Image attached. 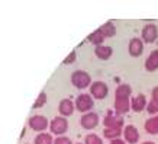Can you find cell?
I'll list each match as a JSON object with an SVG mask.
<instances>
[{
  "mask_svg": "<svg viewBox=\"0 0 158 144\" xmlns=\"http://www.w3.org/2000/svg\"><path fill=\"white\" fill-rule=\"evenodd\" d=\"M80 124L84 130H94L99 124V115L96 112H87L83 114V116L80 118Z\"/></svg>",
  "mask_w": 158,
  "mask_h": 144,
  "instance_id": "obj_7",
  "label": "cell"
},
{
  "mask_svg": "<svg viewBox=\"0 0 158 144\" xmlns=\"http://www.w3.org/2000/svg\"><path fill=\"white\" fill-rule=\"evenodd\" d=\"M115 111L118 115H125L131 111V99L129 98H115Z\"/></svg>",
  "mask_w": 158,
  "mask_h": 144,
  "instance_id": "obj_11",
  "label": "cell"
},
{
  "mask_svg": "<svg viewBox=\"0 0 158 144\" xmlns=\"http://www.w3.org/2000/svg\"><path fill=\"white\" fill-rule=\"evenodd\" d=\"M113 54V50L112 47H107V45H99V47L94 48V55H96L99 60H109Z\"/></svg>",
  "mask_w": 158,
  "mask_h": 144,
  "instance_id": "obj_15",
  "label": "cell"
},
{
  "mask_svg": "<svg viewBox=\"0 0 158 144\" xmlns=\"http://www.w3.org/2000/svg\"><path fill=\"white\" fill-rule=\"evenodd\" d=\"M94 106V99L90 93H80L76 98V109L81 114H87L90 112Z\"/></svg>",
  "mask_w": 158,
  "mask_h": 144,
  "instance_id": "obj_2",
  "label": "cell"
},
{
  "mask_svg": "<svg viewBox=\"0 0 158 144\" xmlns=\"http://www.w3.org/2000/svg\"><path fill=\"white\" fill-rule=\"evenodd\" d=\"M74 108H76V103L71 101V99H62L58 105V112L61 116H70L74 114Z\"/></svg>",
  "mask_w": 158,
  "mask_h": 144,
  "instance_id": "obj_13",
  "label": "cell"
},
{
  "mask_svg": "<svg viewBox=\"0 0 158 144\" xmlns=\"http://www.w3.org/2000/svg\"><path fill=\"white\" fill-rule=\"evenodd\" d=\"M28 125H29V128H32L34 131L45 133V130L49 127V121L44 115H34V116L29 118Z\"/></svg>",
  "mask_w": 158,
  "mask_h": 144,
  "instance_id": "obj_6",
  "label": "cell"
},
{
  "mask_svg": "<svg viewBox=\"0 0 158 144\" xmlns=\"http://www.w3.org/2000/svg\"><path fill=\"white\" fill-rule=\"evenodd\" d=\"M142 144H155V143H154V141H144Z\"/></svg>",
  "mask_w": 158,
  "mask_h": 144,
  "instance_id": "obj_30",
  "label": "cell"
},
{
  "mask_svg": "<svg viewBox=\"0 0 158 144\" xmlns=\"http://www.w3.org/2000/svg\"><path fill=\"white\" fill-rule=\"evenodd\" d=\"M144 128H145V131H147L148 134L157 135L158 134V115L151 116V118H148V120L145 121Z\"/></svg>",
  "mask_w": 158,
  "mask_h": 144,
  "instance_id": "obj_16",
  "label": "cell"
},
{
  "mask_svg": "<svg viewBox=\"0 0 158 144\" xmlns=\"http://www.w3.org/2000/svg\"><path fill=\"white\" fill-rule=\"evenodd\" d=\"M71 83L77 89H86L91 86V76L84 70H76L71 74Z\"/></svg>",
  "mask_w": 158,
  "mask_h": 144,
  "instance_id": "obj_1",
  "label": "cell"
},
{
  "mask_svg": "<svg viewBox=\"0 0 158 144\" xmlns=\"http://www.w3.org/2000/svg\"><path fill=\"white\" fill-rule=\"evenodd\" d=\"M99 31L102 32V35L105 37V38H112V37H115L116 35V26L113 22H105V24L102 25Z\"/></svg>",
  "mask_w": 158,
  "mask_h": 144,
  "instance_id": "obj_17",
  "label": "cell"
},
{
  "mask_svg": "<svg viewBox=\"0 0 158 144\" xmlns=\"http://www.w3.org/2000/svg\"><path fill=\"white\" fill-rule=\"evenodd\" d=\"M147 112H148L149 115H152V116H155V115H158V105L155 103V102H148V105H147Z\"/></svg>",
  "mask_w": 158,
  "mask_h": 144,
  "instance_id": "obj_24",
  "label": "cell"
},
{
  "mask_svg": "<svg viewBox=\"0 0 158 144\" xmlns=\"http://www.w3.org/2000/svg\"><path fill=\"white\" fill-rule=\"evenodd\" d=\"M49 130H51V134L52 135H64L68 130V121L65 116L58 115L55 118H52V121H49Z\"/></svg>",
  "mask_w": 158,
  "mask_h": 144,
  "instance_id": "obj_3",
  "label": "cell"
},
{
  "mask_svg": "<svg viewBox=\"0 0 158 144\" xmlns=\"http://www.w3.org/2000/svg\"><path fill=\"white\" fill-rule=\"evenodd\" d=\"M125 121L122 118V115H118V114H107L103 120V125L105 128H123Z\"/></svg>",
  "mask_w": 158,
  "mask_h": 144,
  "instance_id": "obj_8",
  "label": "cell"
},
{
  "mask_svg": "<svg viewBox=\"0 0 158 144\" xmlns=\"http://www.w3.org/2000/svg\"><path fill=\"white\" fill-rule=\"evenodd\" d=\"M158 38V26L155 24H147L141 31V39L145 44H152Z\"/></svg>",
  "mask_w": 158,
  "mask_h": 144,
  "instance_id": "obj_5",
  "label": "cell"
},
{
  "mask_svg": "<svg viewBox=\"0 0 158 144\" xmlns=\"http://www.w3.org/2000/svg\"><path fill=\"white\" fill-rule=\"evenodd\" d=\"M123 140L128 144H136L139 141V131L135 125H126L123 128Z\"/></svg>",
  "mask_w": 158,
  "mask_h": 144,
  "instance_id": "obj_9",
  "label": "cell"
},
{
  "mask_svg": "<svg viewBox=\"0 0 158 144\" xmlns=\"http://www.w3.org/2000/svg\"><path fill=\"white\" fill-rule=\"evenodd\" d=\"M145 70L147 72H155L158 70V48L151 51V54L148 55V58L145 60Z\"/></svg>",
  "mask_w": 158,
  "mask_h": 144,
  "instance_id": "obj_14",
  "label": "cell"
},
{
  "mask_svg": "<svg viewBox=\"0 0 158 144\" xmlns=\"http://www.w3.org/2000/svg\"><path fill=\"white\" fill-rule=\"evenodd\" d=\"M54 144H73V141L71 138H68L65 135H60V137L54 140Z\"/></svg>",
  "mask_w": 158,
  "mask_h": 144,
  "instance_id": "obj_26",
  "label": "cell"
},
{
  "mask_svg": "<svg viewBox=\"0 0 158 144\" xmlns=\"http://www.w3.org/2000/svg\"><path fill=\"white\" fill-rule=\"evenodd\" d=\"M84 144H103V140L96 134H87L84 138Z\"/></svg>",
  "mask_w": 158,
  "mask_h": 144,
  "instance_id": "obj_23",
  "label": "cell"
},
{
  "mask_svg": "<svg viewBox=\"0 0 158 144\" xmlns=\"http://www.w3.org/2000/svg\"><path fill=\"white\" fill-rule=\"evenodd\" d=\"M120 134H122V128H105L103 130V137L110 140V141L119 138Z\"/></svg>",
  "mask_w": 158,
  "mask_h": 144,
  "instance_id": "obj_20",
  "label": "cell"
},
{
  "mask_svg": "<svg viewBox=\"0 0 158 144\" xmlns=\"http://www.w3.org/2000/svg\"><path fill=\"white\" fill-rule=\"evenodd\" d=\"M77 60V53H76V50H73L71 53L68 54L67 57L64 58V61H62V64H65V66H68V64H73V63Z\"/></svg>",
  "mask_w": 158,
  "mask_h": 144,
  "instance_id": "obj_25",
  "label": "cell"
},
{
  "mask_svg": "<svg viewBox=\"0 0 158 144\" xmlns=\"http://www.w3.org/2000/svg\"><path fill=\"white\" fill-rule=\"evenodd\" d=\"M47 101H48L47 93H45V92H41V93L38 95V98H36L35 103H34V109H39V108H42V106L47 103Z\"/></svg>",
  "mask_w": 158,
  "mask_h": 144,
  "instance_id": "obj_22",
  "label": "cell"
},
{
  "mask_svg": "<svg viewBox=\"0 0 158 144\" xmlns=\"http://www.w3.org/2000/svg\"><path fill=\"white\" fill-rule=\"evenodd\" d=\"M147 105H148L147 96L142 95V93H139V95H136L135 98L131 99V109L134 112H142L147 108Z\"/></svg>",
  "mask_w": 158,
  "mask_h": 144,
  "instance_id": "obj_12",
  "label": "cell"
},
{
  "mask_svg": "<svg viewBox=\"0 0 158 144\" xmlns=\"http://www.w3.org/2000/svg\"><path fill=\"white\" fill-rule=\"evenodd\" d=\"M90 95L93 96V99H97V101H103L106 96L109 95V87L105 82H93L90 86Z\"/></svg>",
  "mask_w": 158,
  "mask_h": 144,
  "instance_id": "obj_4",
  "label": "cell"
},
{
  "mask_svg": "<svg viewBox=\"0 0 158 144\" xmlns=\"http://www.w3.org/2000/svg\"><path fill=\"white\" fill-rule=\"evenodd\" d=\"M76 144H83V143H76Z\"/></svg>",
  "mask_w": 158,
  "mask_h": 144,
  "instance_id": "obj_31",
  "label": "cell"
},
{
  "mask_svg": "<svg viewBox=\"0 0 158 144\" xmlns=\"http://www.w3.org/2000/svg\"><path fill=\"white\" fill-rule=\"evenodd\" d=\"M34 144H54L52 140V134H48V133H41L35 137Z\"/></svg>",
  "mask_w": 158,
  "mask_h": 144,
  "instance_id": "obj_21",
  "label": "cell"
},
{
  "mask_svg": "<svg viewBox=\"0 0 158 144\" xmlns=\"http://www.w3.org/2000/svg\"><path fill=\"white\" fill-rule=\"evenodd\" d=\"M151 99H152V102H155L158 105V86L152 87V92H151Z\"/></svg>",
  "mask_w": 158,
  "mask_h": 144,
  "instance_id": "obj_27",
  "label": "cell"
},
{
  "mask_svg": "<svg viewBox=\"0 0 158 144\" xmlns=\"http://www.w3.org/2000/svg\"><path fill=\"white\" fill-rule=\"evenodd\" d=\"M25 134H26V128H23V131H22V134H20V138H22V137H25Z\"/></svg>",
  "mask_w": 158,
  "mask_h": 144,
  "instance_id": "obj_29",
  "label": "cell"
},
{
  "mask_svg": "<svg viewBox=\"0 0 158 144\" xmlns=\"http://www.w3.org/2000/svg\"><path fill=\"white\" fill-rule=\"evenodd\" d=\"M128 51L132 57H139L144 53V41L141 38H131L128 44Z\"/></svg>",
  "mask_w": 158,
  "mask_h": 144,
  "instance_id": "obj_10",
  "label": "cell"
},
{
  "mask_svg": "<svg viewBox=\"0 0 158 144\" xmlns=\"http://www.w3.org/2000/svg\"><path fill=\"white\" fill-rule=\"evenodd\" d=\"M132 93L129 85H119L115 90V98H129Z\"/></svg>",
  "mask_w": 158,
  "mask_h": 144,
  "instance_id": "obj_19",
  "label": "cell"
},
{
  "mask_svg": "<svg viewBox=\"0 0 158 144\" xmlns=\"http://www.w3.org/2000/svg\"><path fill=\"white\" fill-rule=\"evenodd\" d=\"M87 41L89 42H91L93 45H96V47H99V45H103V41H105V37L102 35V32L99 31V29H96L94 32H91L89 37H87Z\"/></svg>",
  "mask_w": 158,
  "mask_h": 144,
  "instance_id": "obj_18",
  "label": "cell"
},
{
  "mask_svg": "<svg viewBox=\"0 0 158 144\" xmlns=\"http://www.w3.org/2000/svg\"><path fill=\"white\" fill-rule=\"evenodd\" d=\"M109 144H126V141L122 138H116V140H112Z\"/></svg>",
  "mask_w": 158,
  "mask_h": 144,
  "instance_id": "obj_28",
  "label": "cell"
}]
</instances>
